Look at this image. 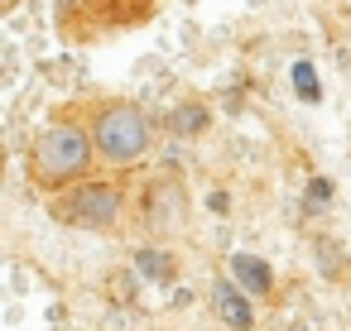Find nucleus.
<instances>
[{
	"instance_id": "1a4fd4ad",
	"label": "nucleus",
	"mask_w": 351,
	"mask_h": 331,
	"mask_svg": "<svg viewBox=\"0 0 351 331\" xmlns=\"http://www.w3.org/2000/svg\"><path fill=\"white\" fill-rule=\"evenodd\" d=\"M289 82H293V96H298L303 106H322V77H317V68H313L308 58H298V63L289 68Z\"/></svg>"
},
{
	"instance_id": "f03ea898",
	"label": "nucleus",
	"mask_w": 351,
	"mask_h": 331,
	"mask_svg": "<svg viewBox=\"0 0 351 331\" xmlns=\"http://www.w3.org/2000/svg\"><path fill=\"white\" fill-rule=\"evenodd\" d=\"M92 149L111 168H130L154 149V120L135 101H111L92 120Z\"/></svg>"
},
{
	"instance_id": "423d86ee",
	"label": "nucleus",
	"mask_w": 351,
	"mask_h": 331,
	"mask_svg": "<svg viewBox=\"0 0 351 331\" xmlns=\"http://www.w3.org/2000/svg\"><path fill=\"white\" fill-rule=\"evenodd\" d=\"M241 293H250V297H269L274 293V269H269V259H260V254H250V250H236L231 254V274H226Z\"/></svg>"
},
{
	"instance_id": "9b49d317",
	"label": "nucleus",
	"mask_w": 351,
	"mask_h": 331,
	"mask_svg": "<svg viewBox=\"0 0 351 331\" xmlns=\"http://www.w3.org/2000/svg\"><path fill=\"white\" fill-rule=\"evenodd\" d=\"M313 254H317V269H322L327 278H341V245H337V240H317Z\"/></svg>"
},
{
	"instance_id": "f257e3e1",
	"label": "nucleus",
	"mask_w": 351,
	"mask_h": 331,
	"mask_svg": "<svg viewBox=\"0 0 351 331\" xmlns=\"http://www.w3.org/2000/svg\"><path fill=\"white\" fill-rule=\"evenodd\" d=\"M92 159H97L92 130H82V125H49L29 149V168L44 192H63V187L82 183L92 173Z\"/></svg>"
},
{
	"instance_id": "ddd939ff",
	"label": "nucleus",
	"mask_w": 351,
	"mask_h": 331,
	"mask_svg": "<svg viewBox=\"0 0 351 331\" xmlns=\"http://www.w3.org/2000/svg\"><path fill=\"white\" fill-rule=\"evenodd\" d=\"M15 5H20V0H0V15H10Z\"/></svg>"
},
{
	"instance_id": "6e6552de",
	"label": "nucleus",
	"mask_w": 351,
	"mask_h": 331,
	"mask_svg": "<svg viewBox=\"0 0 351 331\" xmlns=\"http://www.w3.org/2000/svg\"><path fill=\"white\" fill-rule=\"evenodd\" d=\"M207 125H212V116H207V106H197V101H183V106L169 111V130H173L178 140H193V135H202Z\"/></svg>"
},
{
	"instance_id": "9d476101",
	"label": "nucleus",
	"mask_w": 351,
	"mask_h": 331,
	"mask_svg": "<svg viewBox=\"0 0 351 331\" xmlns=\"http://www.w3.org/2000/svg\"><path fill=\"white\" fill-rule=\"evenodd\" d=\"M332 197H337L332 178H308V192H303V207H308V211H322V207H332Z\"/></svg>"
},
{
	"instance_id": "39448f33",
	"label": "nucleus",
	"mask_w": 351,
	"mask_h": 331,
	"mask_svg": "<svg viewBox=\"0 0 351 331\" xmlns=\"http://www.w3.org/2000/svg\"><path fill=\"white\" fill-rule=\"evenodd\" d=\"M212 312H217L231 331H250V326H255V297L241 293L231 278H217V283H212Z\"/></svg>"
},
{
	"instance_id": "7ed1b4c3",
	"label": "nucleus",
	"mask_w": 351,
	"mask_h": 331,
	"mask_svg": "<svg viewBox=\"0 0 351 331\" xmlns=\"http://www.w3.org/2000/svg\"><path fill=\"white\" fill-rule=\"evenodd\" d=\"M49 211H53V221L77 226V230H116L121 216H125V192H121V183L82 178V183L53 192Z\"/></svg>"
},
{
	"instance_id": "f8f14e48",
	"label": "nucleus",
	"mask_w": 351,
	"mask_h": 331,
	"mask_svg": "<svg viewBox=\"0 0 351 331\" xmlns=\"http://www.w3.org/2000/svg\"><path fill=\"white\" fill-rule=\"evenodd\" d=\"M207 207H212V211H226V207H231V197H226V192H212V197H207Z\"/></svg>"
},
{
	"instance_id": "20e7f679",
	"label": "nucleus",
	"mask_w": 351,
	"mask_h": 331,
	"mask_svg": "<svg viewBox=\"0 0 351 331\" xmlns=\"http://www.w3.org/2000/svg\"><path fill=\"white\" fill-rule=\"evenodd\" d=\"M140 216L149 221V230L159 235H173L188 226V192L178 178H154L145 187V202H140Z\"/></svg>"
},
{
	"instance_id": "0eeeda50",
	"label": "nucleus",
	"mask_w": 351,
	"mask_h": 331,
	"mask_svg": "<svg viewBox=\"0 0 351 331\" xmlns=\"http://www.w3.org/2000/svg\"><path fill=\"white\" fill-rule=\"evenodd\" d=\"M135 278H145V283H173L178 278V259L169 250H159V245H140L135 250Z\"/></svg>"
}]
</instances>
